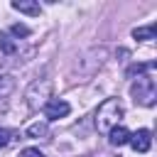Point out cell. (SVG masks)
Wrapping results in <instances>:
<instances>
[{"mask_svg": "<svg viewBox=\"0 0 157 157\" xmlns=\"http://www.w3.org/2000/svg\"><path fill=\"white\" fill-rule=\"evenodd\" d=\"M12 10L25 12V15H32V17H37V15L42 12L39 2H32V0H12Z\"/></svg>", "mask_w": 157, "mask_h": 157, "instance_id": "cell-6", "label": "cell"}, {"mask_svg": "<svg viewBox=\"0 0 157 157\" xmlns=\"http://www.w3.org/2000/svg\"><path fill=\"white\" fill-rule=\"evenodd\" d=\"M17 157H44V155H42L37 147H25V150H22Z\"/></svg>", "mask_w": 157, "mask_h": 157, "instance_id": "cell-13", "label": "cell"}, {"mask_svg": "<svg viewBox=\"0 0 157 157\" xmlns=\"http://www.w3.org/2000/svg\"><path fill=\"white\" fill-rule=\"evenodd\" d=\"M120 118H123V103L118 98L103 101L98 105V110H96V128H98V132H110L118 125Z\"/></svg>", "mask_w": 157, "mask_h": 157, "instance_id": "cell-1", "label": "cell"}, {"mask_svg": "<svg viewBox=\"0 0 157 157\" xmlns=\"http://www.w3.org/2000/svg\"><path fill=\"white\" fill-rule=\"evenodd\" d=\"M10 32H12L15 37H27V34H29V27H27V25H12Z\"/></svg>", "mask_w": 157, "mask_h": 157, "instance_id": "cell-12", "label": "cell"}, {"mask_svg": "<svg viewBox=\"0 0 157 157\" xmlns=\"http://www.w3.org/2000/svg\"><path fill=\"white\" fill-rule=\"evenodd\" d=\"M132 37H135V39H142V42L155 39V25H147V27H135V29H132Z\"/></svg>", "mask_w": 157, "mask_h": 157, "instance_id": "cell-9", "label": "cell"}, {"mask_svg": "<svg viewBox=\"0 0 157 157\" xmlns=\"http://www.w3.org/2000/svg\"><path fill=\"white\" fill-rule=\"evenodd\" d=\"M49 93H52V81L49 78L34 81L27 91V105L29 108H44V103L49 101Z\"/></svg>", "mask_w": 157, "mask_h": 157, "instance_id": "cell-3", "label": "cell"}, {"mask_svg": "<svg viewBox=\"0 0 157 157\" xmlns=\"http://www.w3.org/2000/svg\"><path fill=\"white\" fill-rule=\"evenodd\" d=\"M130 145H132V150L135 152H147L150 147H152V132L147 130V128H140L137 132H132L130 135V140H128Z\"/></svg>", "mask_w": 157, "mask_h": 157, "instance_id": "cell-5", "label": "cell"}, {"mask_svg": "<svg viewBox=\"0 0 157 157\" xmlns=\"http://www.w3.org/2000/svg\"><path fill=\"white\" fill-rule=\"evenodd\" d=\"M47 135H49V125H47V123H32V125L27 128V137H34V140L42 137V140H44Z\"/></svg>", "mask_w": 157, "mask_h": 157, "instance_id": "cell-8", "label": "cell"}, {"mask_svg": "<svg viewBox=\"0 0 157 157\" xmlns=\"http://www.w3.org/2000/svg\"><path fill=\"white\" fill-rule=\"evenodd\" d=\"M108 140H110L113 147H120V145H125V142L130 140V130L123 128V125H115V128L108 132Z\"/></svg>", "mask_w": 157, "mask_h": 157, "instance_id": "cell-7", "label": "cell"}, {"mask_svg": "<svg viewBox=\"0 0 157 157\" xmlns=\"http://www.w3.org/2000/svg\"><path fill=\"white\" fill-rule=\"evenodd\" d=\"M0 49H2L5 54H15V52H17V42H15L7 32H0Z\"/></svg>", "mask_w": 157, "mask_h": 157, "instance_id": "cell-10", "label": "cell"}, {"mask_svg": "<svg viewBox=\"0 0 157 157\" xmlns=\"http://www.w3.org/2000/svg\"><path fill=\"white\" fill-rule=\"evenodd\" d=\"M130 93H132L135 103H140V105H155L157 88H155L152 76H150V74H145V71H140V74H137V78H135V81H132V86H130Z\"/></svg>", "mask_w": 157, "mask_h": 157, "instance_id": "cell-2", "label": "cell"}, {"mask_svg": "<svg viewBox=\"0 0 157 157\" xmlns=\"http://www.w3.org/2000/svg\"><path fill=\"white\" fill-rule=\"evenodd\" d=\"M10 140H12V132H10V130H5V128H0V150H2Z\"/></svg>", "mask_w": 157, "mask_h": 157, "instance_id": "cell-14", "label": "cell"}, {"mask_svg": "<svg viewBox=\"0 0 157 157\" xmlns=\"http://www.w3.org/2000/svg\"><path fill=\"white\" fill-rule=\"evenodd\" d=\"M69 113H71V105H69L66 101H61V98H49V101L44 103V115H47L49 120L66 118Z\"/></svg>", "mask_w": 157, "mask_h": 157, "instance_id": "cell-4", "label": "cell"}, {"mask_svg": "<svg viewBox=\"0 0 157 157\" xmlns=\"http://www.w3.org/2000/svg\"><path fill=\"white\" fill-rule=\"evenodd\" d=\"M12 88H15V81H12V76H7V74H0V98L10 96V93H12Z\"/></svg>", "mask_w": 157, "mask_h": 157, "instance_id": "cell-11", "label": "cell"}]
</instances>
